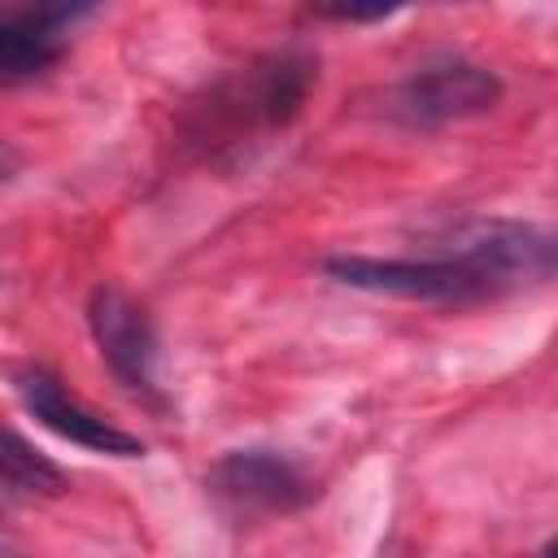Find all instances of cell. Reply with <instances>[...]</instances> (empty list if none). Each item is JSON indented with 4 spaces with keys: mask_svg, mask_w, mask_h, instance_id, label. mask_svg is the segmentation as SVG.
<instances>
[{
    "mask_svg": "<svg viewBox=\"0 0 558 558\" xmlns=\"http://www.w3.org/2000/svg\"><path fill=\"white\" fill-rule=\"evenodd\" d=\"M314 78H318V65L305 52H270L214 87L201 135L227 131L231 140H240L253 131H275L305 105Z\"/></svg>",
    "mask_w": 558,
    "mask_h": 558,
    "instance_id": "1",
    "label": "cell"
},
{
    "mask_svg": "<svg viewBox=\"0 0 558 558\" xmlns=\"http://www.w3.org/2000/svg\"><path fill=\"white\" fill-rule=\"evenodd\" d=\"M323 270L349 288L405 296V301H484L497 288L458 253H427V257H327Z\"/></svg>",
    "mask_w": 558,
    "mask_h": 558,
    "instance_id": "2",
    "label": "cell"
},
{
    "mask_svg": "<svg viewBox=\"0 0 558 558\" xmlns=\"http://www.w3.org/2000/svg\"><path fill=\"white\" fill-rule=\"evenodd\" d=\"M205 484L235 514H292L314 501V480L279 449H227Z\"/></svg>",
    "mask_w": 558,
    "mask_h": 558,
    "instance_id": "3",
    "label": "cell"
},
{
    "mask_svg": "<svg viewBox=\"0 0 558 558\" xmlns=\"http://www.w3.org/2000/svg\"><path fill=\"white\" fill-rule=\"evenodd\" d=\"M388 100V109L410 126H445L458 118L488 113L501 100V78L475 61H436L405 74Z\"/></svg>",
    "mask_w": 558,
    "mask_h": 558,
    "instance_id": "4",
    "label": "cell"
},
{
    "mask_svg": "<svg viewBox=\"0 0 558 558\" xmlns=\"http://www.w3.org/2000/svg\"><path fill=\"white\" fill-rule=\"evenodd\" d=\"M87 327L100 357L126 388L157 392V327L131 292L113 283L96 288L87 301Z\"/></svg>",
    "mask_w": 558,
    "mask_h": 558,
    "instance_id": "5",
    "label": "cell"
},
{
    "mask_svg": "<svg viewBox=\"0 0 558 558\" xmlns=\"http://www.w3.org/2000/svg\"><path fill=\"white\" fill-rule=\"evenodd\" d=\"M17 397L22 405L61 440L87 449V453H109V458H144V440L131 436L126 427L109 423L105 414H96L87 401H78L52 371L44 366H26L17 375Z\"/></svg>",
    "mask_w": 558,
    "mask_h": 558,
    "instance_id": "6",
    "label": "cell"
},
{
    "mask_svg": "<svg viewBox=\"0 0 558 558\" xmlns=\"http://www.w3.org/2000/svg\"><path fill=\"white\" fill-rule=\"evenodd\" d=\"M87 9L39 4V9H0V83H31L48 74L65 52V31Z\"/></svg>",
    "mask_w": 558,
    "mask_h": 558,
    "instance_id": "7",
    "label": "cell"
},
{
    "mask_svg": "<svg viewBox=\"0 0 558 558\" xmlns=\"http://www.w3.org/2000/svg\"><path fill=\"white\" fill-rule=\"evenodd\" d=\"M0 488L4 493H57L61 471L35 445H26L13 427H0Z\"/></svg>",
    "mask_w": 558,
    "mask_h": 558,
    "instance_id": "8",
    "label": "cell"
},
{
    "mask_svg": "<svg viewBox=\"0 0 558 558\" xmlns=\"http://www.w3.org/2000/svg\"><path fill=\"white\" fill-rule=\"evenodd\" d=\"M323 17H336V22H384V17H392L397 9H384V4H375V9H353V4H340V9H318Z\"/></svg>",
    "mask_w": 558,
    "mask_h": 558,
    "instance_id": "9",
    "label": "cell"
},
{
    "mask_svg": "<svg viewBox=\"0 0 558 558\" xmlns=\"http://www.w3.org/2000/svg\"><path fill=\"white\" fill-rule=\"evenodd\" d=\"M17 166H22V157H17L9 144H0V183H4V179H13V174H17Z\"/></svg>",
    "mask_w": 558,
    "mask_h": 558,
    "instance_id": "10",
    "label": "cell"
},
{
    "mask_svg": "<svg viewBox=\"0 0 558 558\" xmlns=\"http://www.w3.org/2000/svg\"><path fill=\"white\" fill-rule=\"evenodd\" d=\"M536 558H554V545H545V549H541V554H536Z\"/></svg>",
    "mask_w": 558,
    "mask_h": 558,
    "instance_id": "11",
    "label": "cell"
},
{
    "mask_svg": "<svg viewBox=\"0 0 558 558\" xmlns=\"http://www.w3.org/2000/svg\"><path fill=\"white\" fill-rule=\"evenodd\" d=\"M0 558H22V554H13V549H4V545H0Z\"/></svg>",
    "mask_w": 558,
    "mask_h": 558,
    "instance_id": "12",
    "label": "cell"
},
{
    "mask_svg": "<svg viewBox=\"0 0 558 558\" xmlns=\"http://www.w3.org/2000/svg\"><path fill=\"white\" fill-rule=\"evenodd\" d=\"M0 501H4V488H0Z\"/></svg>",
    "mask_w": 558,
    "mask_h": 558,
    "instance_id": "13",
    "label": "cell"
}]
</instances>
